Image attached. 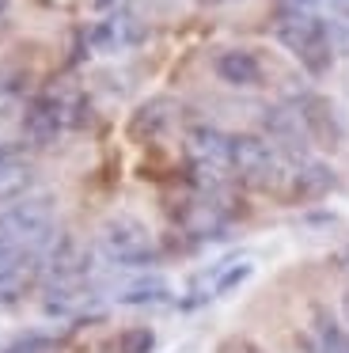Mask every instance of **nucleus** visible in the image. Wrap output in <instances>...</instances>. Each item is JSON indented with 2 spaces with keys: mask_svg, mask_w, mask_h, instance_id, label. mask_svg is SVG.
Masks as SVG:
<instances>
[{
  "mask_svg": "<svg viewBox=\"0 0 349 353\" xmlns=\"http://www.w3.org/2000/svg\"><path fill=\"white\" fill-rule=\"evenodd\" d=\"M53 236H57V224H53L50 194H30V198L8 201V209H0V243L42 254Z\"/></svg>",
  "mask_w": 349,
  "mask_h": 353,
  "instance_id": "obj_1",
  "label": "nucleus"
},
{
  "mask_svg": "<svg viewBox=\"0 0 349 353\" xmlns=\"http://www.w3.org/2000/svg\"><path fill=\"white\" fill-rule=\"evenodd\" d=\"M277 42L311 72V77H323L334 69V57L338 46L330 39V23L319 16H281L277 19Z\"/></svg>",
  "mask_w": 349,
  "mask_h": 353,
  "instance_id": "obj_2",
  "label": "nucleus"
},
{
  "mask_svg": "<svg viewBox=\"0 0 349 353\" xmlns=\"http://www.w3.org/2000/svg\"><path fill=\"white\" fill-rule=\"evenodd\" d=\"M99 251L114 266H148L156 259V239L137 216H114L99 232Z\"/></svg>",
  "mask_w": 349,
  "mask_h": 353,
  "instance_id": "obj_3",
  "label": "nucleus"
},
{
  "mask_svg": "<svg viewBox=\"0 0 349 353\" xmlns=\"http://www.w3.org/2000/svg\"><path fill=\"white\" fill-rule=\"evenodd\" d=\"M88 270H91V254H88V247H83L76 236L57 232V236L50 239V247L42 251L46 285H76V281L88 277Z\"/></svg>",
  "mask_w": 349,
  "mask_h": 353,
  "instance_id": "obj_4",
  "label": "nucleus"
},
{
  "mask_svg": "<svg viewBox=\"0 0 349 353\" xmlns=\"http://www.w3.org/2000/svg\"><path fill=\"white\" fill-rule=\"evenodd\" d=\"M232 171H239L243 179H255V183H270L281 171V152L266 137L235 133L232 137Z\"/></svg>",
  "mask_w": 349,
  "mask_h": 353,
  "instance_id": "obj_5",
  "label": "nucleus"
},
{
  "mask_svg": "<svg viewBox=\"0 0 349 353\" xmlns=\"http://www.w3.org/2000/svg\"><path fill=\"white\" fill-rule=\"evenodd\" d=\"M38 274H42V254L27 251V247L0 243V300L23 296Z\"/></svg>",
  "mask_w": 349,
  "mask_h": 353,
  "instance_id": "obj_6",
  "label": "nucleus"
},
{
  "mask_svg": "<svg viewBox=\"0 0 349 353\" xmlns=\"http://www.w3.org/2000/svg\"><path fill=\"white\" fill-rule=\"evenodd\" d=\"M72 122V107L57 95H38L27 107V118H23V130L34 145H50V141L61 137V130Z\"/></svg>",
  "mask_w": 349,
  "mask_h": 353,
  "instance_id": "obj_7",
  "label": "nucleus"
},
{
  "mask_svg": "<svg viewBox=\"0 0 349 353\" xmlns=\"http://www.w3.org/2000/svg\"><path fill=\"white\" fill-rule=\"evenodd\" d=\"M262 125H266V133H270L266 141H270L277 152H292V156L308 152L311 141H308V130H303L300 107H292V103H277V107L266 110Z\"/></svg>",
  "mask_w": 349,
  "mask_h": 353,
  "instance_id": "obj_8",
  "label": "nucleus"
},
{
  "mask_svg": "<svg viewBox=\"0 0 349 353\" xmlns=\"http://www.w3.org/2000/svg\"><path fill=\"white\" fill-rule=\"evenodd\" d=\"M186 152L205 171H232V137L217 125H190L186 130Z\"/></svg>",
  "mask_w": 349,
  "mask_h": 353,
  "instance_id": "obj_9",
  "label": "nucleus"
},
{
  "mask_svg": "<svg viewBox=\"0 0 349 353\" xmlns=\"http://www.w3.org/2000/svg\"><path fill=\"white\" fill-rule=\"evenodd\" d=\"M34 186V163L23 148L0 145V201H19Z\"/></svg>",
  "mask_w": 349,
  "mask_h": 353,
  "instance_id": "obj_10",
  "label": "nucleus"
},
{
  "mask_svg": "<svg viewBox=\"0 0 349 353\" xmlns=\"http://www.w3.org/2000/svg\"><path fill=\"white\" fill-rule=\"evenodd\" d=\"M171 118H174V99L156 95V99H148V103H141V107H137L133 122H129V133H133L137 141H156L159 133H167Z\"/></svg>",
  "mask_w": 349,
  "mask_h": 353,
  "instance_id": "obj_11",
  "label": "nucleus"
},
{
  "mask_svg": "<svg viewBox=\"0 0 349 353\" xmlns=\"http://www.w3.org/2000/svg\"><path fill=\"white\" fill-rule=\"evenodd\" d=\"M212 69H217V77L232 88H255L258 80H262V65H258V57L250 54V50H224Z\"/></svg>",
  "mask_w": 349,
  "mask_h": 353,
  "instance_id": "obj_12",
  "label": "nucleus"
},
{
  "mask_svg": "<svg viewBox=\"0 0 349 353\" xmlns=\"http://www.w3.org/2000/svg\"><path fill=\"white\" fill-rule=\"evenodd\" d=\"M300 118H303V130H308V141L326 145V148L338 141V118H334V107L326 99H319V95L303 99L300 103Z\"/></svg>",
  "mask_w": 349,
  "mask_h": 353,
  "instance_id": "obj_13",
  "label": "nucleus"
},
{
  "mask_svg": "<svg viewBox=\"0 0 349 353\" xmlns=\"http://www.w3.org/2000/svg\"><path fill=\"white\" fill-rule=\"evenodd\" d=\"M163 300H171V289H167L163 277H133V281H126L118 289V304H133V307H144V304H163Z\"/></svg>",
  "mask_w": 349,
  "mask_h": 353,
  "instance_id": "obj_14",
  "label": "nucleus"
},
{
  "mask_svg": "<svg viewBox=\"0 0 349 353\" xmlns=\"http://www.w3.org/2000/svg\"><path fill=\"white\" fill-rule=\"evenodd\" d=\"M334 171L326 168V163H315V160H308L300 171L292 175V190L300 194V198H323L326 190H334Z\"/></svg>",
  "mask_w": 349,
  "mask_h": 353,
  "instance_id": "obj_15",
  "label": "nucleus"
},
{
  "mask_svg": "<svg viewBox=\"0 0 349 353\" xmlns=\"http://www.w3.org/2000/svg\"><path fill=\"white\" fill-rule=\"evenodd\" d=\"M250 262H235V266H228V270H220L217 274V281H212V289H209V296H228L232 289H239L243 281L250 277Z\"/></svg>",
  "mask_w": 349,
  "mask_h": 353,
  "instance_id": "obj_16",
  "label": "nucleus"
},
{
  "mask_svg": "<svg viewBox=\"0 0 349 353\" xmlns=\"http://www.w3.org/2000/svg\"><path fill=\"white\" fill-rule=\"evenodd\" d=\"M277 12L281 16H315L319 0H277Z\"/></svg>",
  "mask_w": 349,
  "mask_h": 353,
  "instance_id": "obj_17",
  "label": "nucleus"
},
{
  "mask_svg": "<svg viewBox=\"0 0 349 353\" xmlns=\"http://www.w3.org/2000/svg\"><path fill=\"white\" fill-rule=\"evenodd\" d=\"M50 345H53L50 338H38L34 334V338H19V342H15L12 350H4V353H50Z\"/></svg>",
  "mask_w": 349,
  "mask_h": 353,
  "instance_id": "obj_18",
  "label": "nucleus"
},
{
  "mask_svg": "<svg viewBox=\"0 0 349 353\" xmlns=\"http://www.w3.org/2000/svg\"><path fill=\"white\" fill-rule=\"evenodd\" d=\"M114 4H118V0H95V8H99V12H110Z\"/></svg>",
  "mask_w": 349,
  "mask_h": 353,
  "instance_id": "obj_19",
  "label": "nucleus"
},
{
  "mask_svg": "<svg viewBox=\"0 0 349 353\" xmlns=\"http://www.w3.org/2000/svg\"><path fill=\"white\" fill-rule=\"evenodd\" d=\"M8 16V0H0V19H4Z\"/></svg>",
  "mask_w": 349,
  "mask_h": 353,
  "instance_id": "obj_20",
  "label": "nucleus"
},
{
  "mask_svg": "<svg viewBox=\"0 0 349 353\" xmlns=\"http://www.w3.org/2000/svg\"><path fill=\"white\" fill-rule=\"evenodd\" d=\"M346 270H349V247H346Z\"/></svg>",
  "mask_w": 349,
  "mask_h": 353,
  "instance_id": "obj_21",
  "label": "nucleus"
}]
</instances>
